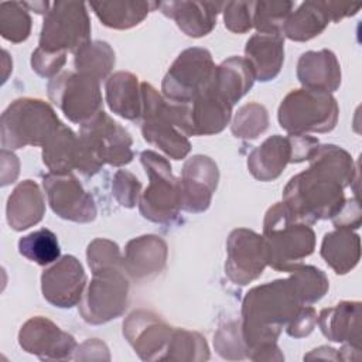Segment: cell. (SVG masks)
<instances>
[{
	"instance_id": "1",
	"label": "cell",
	"mask_w": 362,
	"mask_h": 362,
	"mask_svg": "<svg viewBox=\"0 0 362 362\" xmlns=\"http://www.w3.org/2000/svg\"><path fill=\"white\" fill-rule=\"evenodd\" d=\"M310 167L291 177L283 191V204L305 223L334 218L345 204L344 188L358 175L348 151L334 144L318 146Z\"/></svg>"
},
{
	"instance_id": "12",
	"label": "cell",
	"mask_w": 362,
	"mask_h": 362,
	"mask_svg": "<svg viewBox=\"0 0 362 362\" xmlns=\"http://www.w3.org/2000/svg\"><path fill=\"white\" fill-rule=\"evenodd\" d=\"M79 139L102 164L119 167L133 158L129 132L103 110L81 124Z\"/></svg>"
},
{
	"instance_id": "10",
	"label": "cell",
	"mask_w": 362,
	"mask_h": 362,
	"mask_svg": "<svg viewBox=\"0 0 362 362\" xmlns=\"http://www.w3.org/2000/svg\"><path fill=\"white\" fill-rule=\"evenodd\" d=\"M92 274L93 279L79 301V313L89 324H103L124 313L129 280L123 266L100 269Z\"/></svg>"
},
{
	"instance_id": "2",
	"label": "cell",
	"mask_w": 362,
	"mask_h": 362,
	"mask_svg": "<svg viewBox=\"0 0 362 362\" xmlns=\"http://www.w3.org/2000/svg\"><path fill=\"white\" fill-rule=\"evenodd\" d=\"M303 307L288 279L249 290L242 304V338L253 361H283L276 339Z\"/></svg>"
},
{
	"instance_id": "42",
	"label": "cell",
	"mask_w": 362,
	"mask_h": 362,
	"mask_svg": "<svg viewBox=\"0 0 362 362\" xmlns=\"http://www.w3.org/2000/svg\"><path fill=\"white\" fill-rule=\"evenodd\" d=\"M225 27L243 34L253 27V1H228L223 4Z\"/></svg>"
},
{
	"instance_id": "9",
	"label": "cell",
	"mask_w": 362,
	"mask_h": 362,
	"mask_svg": "<svg viewBox=\"0 0 362 362\" xmlns=\"http://www.w3.org/2000/svg\"><path fill=\"white\" fill-rule=\"evenodd\" d=\"M90 20L86 4L81 1H55L44 17L40 48L49 52H76L89 42Z\"/></svg>"
},
{
	"instance_id": "26",
	"label": "cell",
	"mask_w": 362,
	"mask_h": 362,
	"mask_svg": "<svg viewBox=\"0 0 362 362\" xmlns=\"http://www.w3.org/2000/svg\"><path fill=\"white\" fill-rule=\"evenodd\" d=\"M45 214V202L40 187L25 180L20 182L8 197L6 206V216L10 228L14 230H24L37 225Z\"/></svg>"
},
{
	"instance_id": "15",
	"label": "cell",
	"mask_w": 362,
	"mask_h": 362,
	"mask_svg": "<svg viewBox=\"0 0 362 362\" xmlns=\"http://www.w3.org/2000/svg\"><path fill=\"white\" fill-rule=\"evenodd\" d=\"M42 185L51 209L59 218L79 223H86L96 218L93 198L71 173H49L44 175Z\"/></svg>"
},
{
	"instance_id": "16",
	"label": "cell",
	"mask_w": 362,
	"mask_h": 362,
	"mask_svg": "<svg viewBox=\"0 0 362 362\" xmlns=\"http://www.w3.org/2000/svg\"><path fill=\"white\" fill-rule=\"evenodd\" d=\"M174 328L151 311L132 313L123 322V335L144 361H165Z\"/></svg>"
},
{
	"instance_id": "14",
	"label": "cell",
	"mask_w": 362,
	"mask_h": 362,
	"mask_svg": "<svg viewBox=\"0 0 362 362\" xmlns=\"http://www.w3.org/2000/svg\"><path fill=\"white\" fill-rule=\"evenodd\" d=\"M42 161L49 173L66 174L79 170L86 175L96 174L103 165L90 150L64 123L42 146Z\"/></svg>"
},
{
	"instance_id": "31",
	"label": "cell",
	"mask_w": 362,
	"mask_h": 362,
	"mask_svg": "<svg viewBox=\"0 0 362 362\" xmlns=\"http://www.w3.org/2000/svg\"><path fill=\"white\" fill-rule=\"evenodd\" d=\"M331 21L325 1H305L286 20L281 34L293 41H308L320 35Z\"/></svg>"
},
{
	"instance_id": "7",
	"label": "cell",
	"mask_w": 362,
	"mask_h": 362,
	"mask_svg": "<svg viewBox=\"0 0 362 362\" xmlns=\"http://www.w3.org/2000/svg\"><path fill=\"white\" fill-rule=\"evenodd\" d=\"M140 160L150 180L140 197V214L151 222L168 223L181 209L180 180L173 175L170 163L156 151H143Z\"/></svg>"
},
{
	"instance_id": "24",
	"label": "cell",
	"mask_w": 362,
	"mask_h": 362,
	"mask_svg": "<svg viewBox=\"0 0 362 362\" xmlns=\"http://www.w3.org/2000/svg\"><path fill=\"white\" fill-rule=\"evenodd\" d=\"M361 317L359 301H341L335 307L324 308L317 322L328 339L361 348Z\"/></svg>"
},
{
	"instance_id": "28",
	"label": "cell",
	"mask_w": 362,
	"mask_h": 362,
	"mask_svg": "<svg viewBox=\"0 0 362 362\" xmlns=\"http://www.w3.org/2000/svg\"><path fill=\"white\" fill-rule=\"evenodd\" d=\"M106 102L110 110L123 119H140L143 113V99L139 78L124 71L113 74L106 82Z\"/></svg>"
},
{
	"instance_id": "13",
	"label": "cell",
	"mask_w": 362,
	"mask_h": 362,
	"mask_svg": "<svg viewBox=\"0 0 362 362\" xmlns=\"http://www.w3.org/2000/svg\"><path fill=\"white\" fill-rule=\"evenodd\" d=\"M226 250L225 273L235 284H249L256 280L267 266L264 239L250 229L239 228L232 230L228 238Z\"/></svg>"
},
{
	"instance_id": "36",
	"label": "cell",
	"mask_w": 362,
	"mask_h": 362,
	"mask_svg": "<svg viewBox=\"0 0 362 362\" xmlns=\"http://www.w3.org/2000/svg\"><path fill=\"white\" fill-rule=\"evenodd\" d=\"M209 349L202 335L194 331L174 328L165 361H206Z\"/></svg>"
},
{
	"instance_id": "27",
	"label": "cell",
	"mask_w": 362,
	"mask_h": 362,
	"mask_svg": "<svg viewBox=\"0 0 362 362\" xmlns=\"http://www.w3.org/2000/svg\"><path fill=\"white\" fill-rule=\"evenodd\" d=\"M291 160V143L288 137L274 134L266 139L247 157V168L259 181H273Z\"/></svg>"
},
{
	"instance_id": "6",
	"label": "cell",
	"mask_w": 362,
	"mask_h": 362,
	"mask_svg": "<svg viewBox=\"0 0 362 362\" xmlns=\"http://www.w3.org/2000/svg\"><path fill=\"white\" fill-rule=\"evenodd\" d=\"M339 107L335 98L322 90L294 89L281 100L277 119L287 133H327L338 120Z\"/></svg>"
},
{
	"instance_id": "21",
	"label": "cell",
	"mask_w": 362,
	"mask_h": 362,
	"mask_svg": "<svg viewBox=\"0 0 362 362\" xmlns=\"http://www.w3.org/2000/svg\"><path fill=\"white\" fill-rule=\"evenodd\" d=\"M167 243L156 235H143L129 240L124 250V272L134 280L157 276L167 262Z\"/></svg>"
},
{
	"instance_id": "32",
	"label": "cell",
	"mask_w": 362,
	"mask_h": 362,
	"mask_svg": "<svg viewBox=\"0 0 362 362\" xmlns=\"http://www.w3.org/2000/svg\"><path fill=\"white\" fill-rule=\"evenodd\" d=\"M90 8L106 27L127 30L140 24L157 7L154 1H90Z\"/></svg>"
},
{
	"instance_id": "23",
	"label": "cell",
	"mask_w": 362,
	"mask_h": 362,
	"mask_svg": "<svg viewBox=\"0 0 362 362\" xmlns=\"http://www.w3.org/2000/svg\"><path fill=\"white\" fill-rule=\"evenodd\" d=\"M297 78L304 88L331 93L341 85V66L329 49L307 51L298 59Z\"/></svg>"
},
{
	"instance_id": "47",
	"label": "cell",
	"mask_w": 362,
	"mask_h": 362,
	"mask_svg": "<svg viewBox=\"0 0 362 362\" xmlns=\"http://www.w3.org/2000/svg\"><path fill=\"white\" fill-rule=\"evenodd\" d=\"M335 228L358 229L361 225V206L356 198L348 199L341 211L332 218Z\"/></svg>"
},
{
	"instance_id": "33",
	"label": "cell",
	"mask_w": 362,
	"mask_h": 362,
	"mask_svg": "<svg viewBox=\"0 0 362 362\" xmlns=\"http://www.w3.org/2000/svg\"><path fill=\"white\" fill-rule=\"evenodd\" d=\"M74 64L76 72L100 81L115 66V51L105 41H89L75 52Z\"/></svg>"
},
{
	"instance_id": "34",
	"label": "cell",
	"mask_w": 362,
	"mask_h": 362,
	"mask_svg": "<svg viewBox=\"0 0 362 362\" xmlns=\"http://www.w3.org/2000/svg\"><path fill=\"white\" fill-rule=\"evenodd\" d=\"M18 252L25 259L40 266L58 260L61 255L57 235L47 228H41L23 236L18 240Z\"/></svg>"
},
{
	"instance_id": "5",
	"label": "cell",
	"mask_w": 362,
	"mask_h": 362,
	"mask_svg": "<svg viewBox=\"0 0 362 362\" xmlns=\"http://www.w3.org/2000/svg\"><path fill=\"white\" fill-rule=\"evenodd\" d=\"M141 133L147 143L174 160L184 158L191 144L181 127L180 105L168 102L150 83L141 82Z\"/></svg>"
},
{
	"instance_id": "37",
	"label": "cell",
	"mask_w": 362,
	"mask_h": 362,
	"mask_svg": "<svg viewBox=\"0 0 362 362\" xmlns=\"http://www.w3.org/2000/svg\"><path fill=\"white\" fill-rule=\"evenodd\" d=\"M31 31V17L27 7L18 1H3L0 4V34L11 42H23Z\"/></svg>"
},
{
	"instance_id": "40",
	"label": "cell",
	"mask_w": 362,
	"mask_h": 362,
	"mask_svg": "<svg viewBox=\"0 0 362 362\" xmlns=\"http://www.w3.org/2000/svg\"><path fill=\"white\" fill-rule=\"evenodd\" d=\"M214 345L219 355L226 359H242L246 356V344L242 338L240 324L236 321L226 322L215 335Z\"/></svg>"
},
{
	"instance_id": "22",
	"label": "cell",
	"mask_w": 362,
	"mask_h": 362,
	"mask_svg": "<svg viewBox=\"0 0 362 362\" xmlns=\"http://www.w3.org/2000/svg\"><path fill=\"white\" fill-rule=\"evenodd\" d=\"M223 4L215 1H160L157 7L173 18L187 35L204 37L214 30L216 16Z\"/></svg>"
},
{
	"instance_id": "8",
	"label": "cell",
	"mask_w": 362,
	"mask_h": 362,
	"mask_svg": "<svg viewBox=\"0 0 362 362\" xmlns=\"http://www.w3.org/2000/svg\"><path fill=\"white\" fill-rule=\"evenodd\" d=\"M216 65L205 48L182 51L170 66L161 85L164 98L177 105H187L212 86Z\"/></svg>"
},
{
	"instance_id": "17",
	"label": "cell",
	"mask_w": 362,
	"mask_h": 362,
	"mask_svg": "<svg viewBox=\"0 0 362 362\" xmlns=\"http://www.w3.org/2000/svg\"><path fill=\"white\" fill-rule=\"evenodd\" d=\"M180 112L181 127L187 136H211L226 127L232 116V105L212 85L192 102L180 105Z\"/></svg>"
},
{
	"instance_id": "45",
	"label": "cell",
	"mask_w": 362,
	"mask_h": 362,
	"mask_svg": "<svg viewBox=\"0 0 362 362\" xmlns=\"http://www.w3.org/2000/svg\"><path fill=\"white\" fill-rule=\"evenodd\" d=\"M318 321L317 313L310 305H303L297 315L287 324V334L294 338L307 337L315 327Z\"/></svg>"
},
{
	"instance_id": "38",
	"label": "cell",
	"mask_w": 362,
	"mask_h": 362,
	"mask_svg": "<svg viewBox=\"0 0 362 362\" xmlns=\"http://www.w3.org/2000/svg\"><path fill=\"white\" fill-rule=\"evenodd\" d=\"M293 7V1H253V27L257 33L281 34Z\"/></svg>"
},
{
	"instance_id": "41",
	"label": "cell",
	"mask_w": 362,
	"mask_h": 362,
	"mask_svg": "<svg viewBox=\"0 0 362 362\" xmlns=\"http://www.w3.org/2000/svg\"><path fill=\"white\" fill-rule=\"evenodd\" d=\"M86 257L92 273L106 267L123 266V257L120 255L119 246L109 239L99 238L89 243Z\"/></svg>"
},
{
	"instance_id": "4",
	"label": "cell",
	"mask_w": 362,
	"mask_h": 362,
	"mask_svg": "<svg viewBox=\"0 0 362 362\" xmlns=\"http://www.w3.org/2000/svg\"><path fill=\"white\" fill-rule=\"evenodd\" d=\"M62 123L54 109L41 99H16L1 115L0 136L3 148L44 146Z\"/></svg>"
},
{
	"instance_id": "43",
	"label": "cell",
	"mask_w": 362,
	"mask_h": 362,
	"mask_svg": "<svg viewBox=\"0 0 362 362\" xmlns=\"http://www.w3.org/2000/svg\"><path fill=\"white\" fill-rule=\"evenodd\" d=\"M113 195L117 202L126 208H133L140 197L141 184L136 175L127 170H119L113 178Z\"/></svg>"
},
{
	"instance_id": "46",
	"label": "cell",
	"mask_w": 362,
	"mask_h": 362,
	"mask_svg": "<svg viewBox=\"0 0 362 362\" xmlns=\"http://www.w3.org/2000/svg\"><path fill=\"white\" fill-rule=\"evenodd\" d=\"M291 143V160L290 163H301L308 161L315 148L320 146L315 137L307 134H290L288 136Z\"/></svg>"
},
{
	"instance_id": "39",
	"label": "cell",
	"mask_w": 362,
	"mask_h": 362,
	"mask_svg": "<svg viewBox=\"0 0 362 362\" xmlns=\"http://www.w3.org/2000/svg\"><path fill=\"white\" fill-rule=\"evenodd\" d=\"M269 126V115L263 105L250 102L243 105L232 123V133L239 139H256Z\"/></svg>"
},
{
	"instance_id": "11",
	"label": "cell",
	"mask_w": 362,
	"mask_h": 362,
	"mask_svg": "<svg viewBox=\"0 0 362 362\" xmlns=\"http://www.w3.org/2000/svg\"><path fill=\"white\" fill-rule=\"evenodd\" d=\"M49 99L74 123H85L102 112L99 81L72 71L54 76L48 83Z\"/></svg>"
},
{
	"instance_id": "20",
	"label": "cell",
	"mask_w": 362,
	"mask_h": 362,
	"mask_svg": "<svg viewBox=\"0 0 362 362\" xmlns=\"http://www.w3.org/2000/svg\"><path fill=\"white\" fill-rule=\"evenodd\" d=\"M219 171L215 161L206 156L188 158L180 178L181 208L187 212L199 214L208 209L212 194L216 189Z\"/></svg>"
},
{
	"instance_id": "35",
	"label": "cell",
	"mask_w": 362,
	"mask_h": 362,
	"mask_svg": "<svg viewBox=\"0 0 362 362\" xmlns=\"http://www.w3.org/2000/svg\"><path fill=\"white\" fill-rule=\"evenodd\" d=\"M288 280L303 305L317 303L329 287L325 273L314 266L300 264L291 272Z\"/></svg>"
},
{
	"instance_id": "25",
	"label": "cell",
	"mask_w": 362,
	"mask_h": 362,
	"mask_svg": "<svg viewBox=\"0 0 362 362\" xmlns=\"http://www.w3.org/2000/svg\"><path fill=\"white\" fill-rule=\"evenodd\" d=\"M245 58L250 64L255 78L266 82L274 79L284 61V38L281 34L257 33L245 47Z\"/></svg>"
},
{
	"instance_id": "30",
	"label": "cell",
	"mask_w": 362,
	"mask_h": 362,
	"mask_svg": "<svg viewBox=\"0 0 362 362\" xmlns=\"http://www.w3.org/2000/svg\"><path fill=\"white\" fill-rule=\"evenodd\" d=\"M255 79V72L246 58L230 57L216 66L212 85L233 106L249 92Z\"/></svg>"
},
{
	"instance_id": "29",
	"label": "cell",
	"mask_w": 362,
	"mask_h": 362,
	"mask_svg": "<svg viewBox=\"0 0 362 362\" xmlns=\"http://www.w3.org/2000/svg\"><path fill=\"white\" fill-rule=\"evenodd\" d=\"M321 256L337 274L351 272L361 259L359 236L345 228H337L325 233L321 243Z\"/></svg>"
},
{
	"instance_id": "3",
	"label": "cell",
	"mask_w": 362,
	"mask_h": 362,
	"mask_svg": "<svg viewBox=\"0 0 362 362\" xmlns=\"http://www.w3.org/2000/svg\"><path fill=\"white\" fill-rule=\"evenodd\" d=\"M262 236L267 264L277 272L291 273L315 247V233L311 226L296 218L283 202L267 209Z\"/></svg>"
},
{
	"instance_id": "44",
	"label": "cell",
	"mask_w": 362,
	"mask_h": 362,
	"mask_svg": "<svg viewBox=\"0 0 362 362\" xmlns=\"http://www.w3.org/2000/svg\"><path fill=\"white\" fill-rule=\"evenodd\" d=\"M66 62L65 52H49L42 48H37L31 57L33 69L44 78H54Z\"/></svg>"
},
{
	"instance_id": "18",
	"label": "cell",
	"mask_w": 362,
	"mask_h": 362,
	"mask_svg": "<svg viewBox=\"0 0 362 362\" xmlns=\"http://www.w3.org/2000/svg\"><path fill=\"white\" fill-rule=\"evenodd\" d=\"M20 346L41 359H69L76 349L72 335L62 331L45 317H33L18 332Z\"/></svg>"
},
{
	"instance_id": "19",
	"label": "cell",
	"mask_w": 362,
	"mask_h": 362,
	"mask_svg": "<svg viewBox=\"0 0 362 362\" xmlns=\"http://www.w3.org/2000/svg\"><path fill=\"white\" fill-rule=\"evenodd\" d=\"M86 274L79 260L71 255L62 256L52 267L41 276L44 298L61 308H69L82 298Z\"/></svg>"
}]
</instances>
